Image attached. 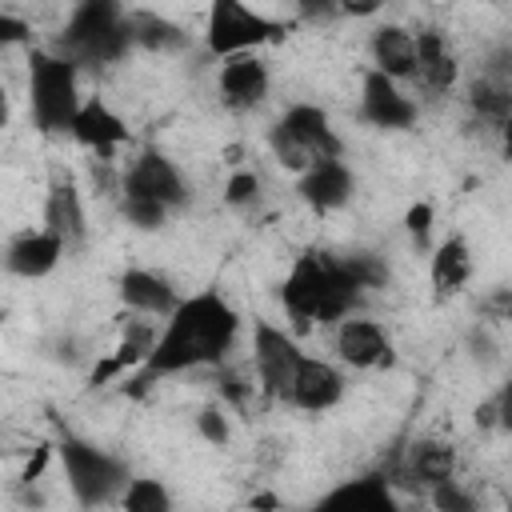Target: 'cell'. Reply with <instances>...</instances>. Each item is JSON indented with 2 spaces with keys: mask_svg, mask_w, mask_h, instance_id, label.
<instances>
[{
  "mask_svg": "<svg viewBox=\"0 0 512 512\" xmlns=\"http://www.w3.org/2000/svg\"><path fill=\"white\" fill-rule=\"evenodd\" d=\"M472 276V248L464 236H448L432 248L428 256V280H432V292L436 296H452L468 284Z\"/></svg>",
  "mask_w": 512,
  "mask_h": 512,
  "instance_id": "20",
  "label": "cell"
},
{
  "mask_svg": "<svg viewBox=\"0 0 512 512\" xmlns=\"http://www.w3.org/2000/svg\"><path fill=\"white\" fill-rule=\"evenodd\" d=\"M368 56L372 68L388 80H416V32H408L404 24H376L368 36Z\"/></svg>",
  "mask_w": 512,
  "mask_h": 512,
  "instance_id": "17",
  "label": "cell"
},
{
  "mask_svg": "<svg viewBox=\"0 0 512 512\" xmlns=\"http://www.w3.org/2000/svg\"><path fill=\"white\" fill-rule=\"evenodd\" d=\"M120 196H148L168 208H180V204H188V180L172 156H164L160 148H140L132 156V164L124 168Z\"/></svg>",
  "mask_w": 512,
  "mask_h": 512,
  "instance_id": "7",
  "label": "cell"
},
{
  "mask_svg": "<svg viewBox=\"0 0 512 512\" xmlns=\"http://www.w3.org/2000/svg\"><path fill=\"white\" fill-rule=\"evenodd\" d=\"M268 148H272V156H276V164H280V168L296 172V180L316 164V156H312V152H308V148H304V144H300V140H296L280 120L268 128Z\"/></svg>",
  "mask_w": 512,
  "mask_h": 512,
  "instance_id": "26",
  "label": "cell"
},
{
  "mask_svg": "<svg viewBox=\"0 0 512 512\" xmlns=\"http://www.w3.org/2000/svg\"><path fill=\"white\" fill-rule=\"evenodd\" d=\"M64 252H68V244L56 232H48V228H24V232H16L8 240L4 268L12 276H20V280H40V276H48L60 264Z\"/></svg>",
  "mask_w": 512,
  "mask_h": 512,
  "instance_id": "14",
  "label": "cell"
},
{
  "mask_svg": "<svg viewBox=\"0 0 512 512\" xmlns=\"http://www.w3.org/2000/svg\"><path fill=\"white\" fill-rule=\"evenodd\" d=\"M432 224H436V208H432L428 200L408 204V212H404V232H408V240H412L420 252L432 248Z\"/></svg>",
  "mask_w": 512,
  "mask_h": 512,
  "instance_id": "28",
  "label": "cell"
},
{
  "mask_svg": "<svg viewBox=\"0 0 512 512\" xmlns=\"http://www.w3.org/2000/svg\"><path fill=\"white\" fill-rule=\"evenodd\" d=\"M44 228H48V232H56L68 248L84 244V236H88V220H84L80 188H76L72 172H64V168H52V172H48V192H44Z\"/></svg>",
  "mask_w": 512,
  "mask_h": 512,
  "instance_id": "12",
  "label": "cell"
},
{
  "mask_svg": "<svg viewBox=\"0 0 512 512\" xmlns=\"http://www.w3.org/2000/svg\"><path fill=\"white\" fill-rule=\"evenodd\" d=\"M500 152H504V160H512V116L500 124Z\"/></svg>",
  "mask_w": 512,
  "mask_h": 512,
  "instance_id": "36",
  "label": "cell"
},
{
  "mask_svg": "<svg viewBox=\"0 0 512 512\" xmlns=\"http://www.w3.org/2000/svg\"><path fill=\"white\" fill-rule=\"evenodd\" d=\"M404 472L424 492L436 488V484H448V480H456V448L448 440H416L408 448Z\"/></svg>",
  "mask_w": 512,
  "mask_h": 512,
  "instance_id": "21",
  "label": "cell"
},
{
  "mask_svg": "<svg viewBox=\"0 0 512 512\" xmlns=\"http://www.w3.org/2000/svg\"><path fill=\"white\" fill-rule=\"evenodd\" d=\"M52 456H56V444H48V440H40V444H36V452L28 456V464H24V472H20V480H24V484H36V480L44 476V468L52 464Z\"/></svg>",
  "mask_w": 512,
  "mask_h": 512,
  "instance_id": "33",
  "label": "cell"
},
{
  "mask_svg": "<svg viewBox=\"0 0 512 512\" xmlns=\"http://www.w3.org/2000/svg\"><path fill=\"white\" fill-rule=\"evenodd\" d=\"M120 512H172V492L156 476H136L120 496Z\"/></svg>",
  "mask_w": 512,
  "mask_h": 512,
  "instance_id": "25",
  "label": "cell"
},
{
  "mask_svg": "<svg viewBox=\"0 0 512 512\" xmlns=\"http://www.w3.org/2000/svg\"><path fill=\"white\" fill-rule=\"evenodd\" d=\"M332 348H336L340 364L360 368V372L392 364V336L372 316H344L336 324V332H332Z\"/></svg>",
  "mask_w": 512,
  "mask_h": 512,
  "instance_id": "8",
  "label": "cell"
},
{
  "mask_svg": "<svg viewBox=\"0 0 512 512\" xmlns=\"http://www.w3.org/2000/svg\"><path fill=\"white\" fill-rule=\"evenodd\" d=\"M340 400H344V372L332 360L304 352V360L296 368V380H292L288 404L300 408V412H328Z\"/></svg>",
  "mask_w": 512,
  "mask_h": 512,
  "instance_id": "13",
  "label": "cell"
},
{
  "mask_svg": "<svg viewBox=\"0 0 512 512\" xmlns=\"http://www.w3.org/2000/svg\"><path fill=\"white\" fill-rule=\"evenodd\" d=\"M120 212H124V220L132 224V228H140V232H160L164 224H168V204H160V200H148V196H120Z\"/></svg>",
  "mask_w": 512,
  "mask_h": 512,
  "instance_id": "27",
  "label": "cell"
},
{
  "mask_svg": "<svg viewBox=\"0 0 512 512\" xmlns=\"http://www.w3.org/2000/svg\"><path fill=\"white\" fill-rule=\"evenodd\" d=\"M296 192H300V200H304L308 208H316V212H336V208H344V204L352 200L356 176H352V168L344 164V156H340V160H316V164L296 180Z\"/></svg>",
  "mask_w": 512,
  "mask_h": 512,
  "instance_id": "16",
  "label": "cell"
},
{
  "mask_svg": "<svg viewBox=\"0 0 512 512\" xmlns=\"http://www.w3.org/2000/svg\"><path fill=\"white\" fill-rule=\"evenodd\" d=\"M504 316H508V324H512V296H508V304H504Z\"/></svg>",
  "mask_w": 512,
  "mask_h": 512,
  "instance_id": "37",
  "label": "cell"
},
{
  "mask_svg": "<svg viewBox=\"0 0 512 512\" xmlns=\"http://www.w3.org/2000/svg\"><path fill=\"white\" fill-rule=\"evenodd\" d=\"M316 512H400L384 480H352L336 488Z\"/></svg>",
  "mask_w": 512,
  "mask_h": 512,
  "instance_id": "22",
  "label": "cell"
},
{
  "mask_svg": "<svg viewBox=\"0 0 512 512\" xmlns=\"http://www.w3.org/2000/svg\"><path fill=\"white\" fill-rule=\"evenodd\" d=\"M0 44H4V48H8V44H28V48H32V24L20 20L12 8L0 12Z\"/></svg>",
  "mask_w": 512,
  "mask_h": 512,
  "instance_id": "32",
  "label": "cell"
},
{
  "mask_svg": "<svg viewBox=\"0 0 512 512\" xmlns=\"http://www.w3.org/2000/svg\"><path fill=\"white\" fill-rule=\"evenodd\" d=\"M476 428H484V432H488V428H496V400H492V396L476 408Z\"/></svg>",
  "mask_w": 512,
  "mask_h": 512,
  "instance_id": "35",
  "label": "cell"
},
{
  "mask_svg": "<svg viewBox=\"0 0 512 512\" xmlns=\"http://www.w3.org/2000/svg\"><path fill=\"white\" fill-rule=\"evenodd\" d=\"M128 28H132V44H140L148 52H176L188 44V32L172 20H164L160 12H128Z\"/></svg>",
  "mask_w": 512,
  "mask_h": 512,
  "instance_id": "23",
  "label": "cell"
},
{
  "mask_svg": "<svg viewBox=\"0 0 512 512\" xmlns=\"http://www.w3.org/2000/svg\"><path fill=\"white\" fill-rule=\"evenodd\" d=\"M288 32V24L272 20L268 12H256L240 0H216L208 4L204 16V48L216 60H232V56H248L264 44H280Z\"/></svg>",
  "mask_w": 512,
  "mask_h": 512,
  "instance_id": "5",
  "label": "cell"
},
{
  "mask_svg": "<svg viewBox=\"0 0 512 512\" xmlns=\"http://www.w3.org/2000/svg\"><path fill=\"white\" fill-rule=\"evenodd\" d=\"M196 432H200V440H208L212 448H224V444L232 440V420H228L224 404L200 408V412H196Z\"/></svg>",
  "mask_w": 512,
  "mask_h": 512,
  "instance_id": "29",
  "label": "cell"
},
{
  "mask_svg": "<svg viewBox=\"0 0 512 512\" xmlns=\"http://www.w3.org/2000/svg\"><path fill=\"white\" fill-rule=\"evenodd\" d=\"M492 400H496V428L500 432H512V380H504Z\"/></svg>",
  "mask_w": 512,
  "mask_h": 512,
  "instance_id": "34",
  "label": "cell"
},
{
  "mask_svg": "<svg viewBox=\"0 0 512 512\" xmlns=\"http://www.w3.org/2000/svg\"><path fill=\"white\" fill-rule=\"evenodd\" d=\"M68 136H72L80 148H88L92 156H100V160H112L116 148L132 144V128H128V120H124L104 96H96V92L84 96V104H80V112H76Z\"/></svg>",
  "mask_w": 512,
  "mask_h": 512,
  "instance_id": "9",
  "label": "cell"
},
{
  "mask_svg": "<svg viewBox=\"0 0 512 512\" xmlns=\"http://www.w3.org/2000/svg\"><path fill=\"white\" fill-rule=\"evenodd\" d=\"M508 512H512V508H508Z\"/></svg>",
  "mask_w": 512,
  "mask_h": 512,
  "instance_id": "38",
  "label": "cell"
},
{
  "mask_svg": "<svg viewBox=\"0 0 512 512\" xmlns=\"http://www.w3.org/2000/svg\"><path fill=\"white\" fill-rule=\"evenodd\" d=\"M304 352L272 320H252V376L268 400H288Z\"/></svg>",
  "mask_w": 512,
  "mask_h": 512,
  "instance_id": "6",
  "label": "cell"
},
{
  "mask_svg": "<svg viewBox=\"0 0 512 512\" xmlns=\"http://www.w3.org/2000/svg\"><path fill=\"white\" fill-rule=\"evenodd\" d=\"M360 284L356 276L348 272L344 260H328L320 252H304L296 256L284 288H280V300H284V312L304 328V324H340L344 316H352V304L360 300Z\"/></svg>",
  "mask_w": 512,
  "mask_h": 512,
  "instance_id": "2",
  "label": "cell"
},
{
  "mask_svg": "<svg viewBox=\"0 0 512 512\" xmlns=\"http://www.w3.org/2000/svg\"><path fill=\"white\" fill-rule=\"evenodd\" d=\"M56 460L64 464L68 492L76 496L80 508H104L108 500L124 496V488H128V468L84 436L64 432L56 440Z\"/></svg>",
  "mask_w": 512,
  "mask_h": 512,
  "instance_id": "4",
  "label": "cell"
},
{
  "mask_svg": "<svg viewBox=\"0 0 512 512\" xmlns=\"http://www.w3.org/2000/svg\"><path fill=\"white\" fill-rule=\"evenodd\" d=\"M240 336V312L224 300V292L204 288L180 300V308L164 320L160 340L140 368V380L176 376L192 368H220Z\"/></svg>",
  "mask_w": 512,
  "mask_h": 512,
  "instance_id": "1",
  "label": "cell"
},
{
  "mask_svg": "<svg viewBox=\"0 0 512 512\" xmlns=\"http://www.w3.org/2000/svg\"><path fill=\"white\" fill-rule=\"evenodd\" d=\"M456 80H460V60L452 56L444 32H436V28L416 32V80L412 84L432 96H444L456 88Z\"/></svg>",
  "mask_w": 512,
  "mask_h": 512,
  "instance_id": "18",
  "label": "cell"
},
{
  "mask_svg": "<svg viewBox=\"0 0 512 512\" xmlns=\"http://www.w3.org/2000/svg\"><path fill=\"white\" fill-rule=\"evenodd\" d=\"M256 200H260V176L248 172V168H236L224 180V204L228 208H252Z\"/></svg>",
  "mask_w": 512,
  "mask_h": 512,
  "instance_id": "30",
  "label": "cell"
},
{
  "mask_svg": "<svg viewBox=\"0 0 512 512\" xmlns=\"http://www.w3.org/2000/svg\"><path fill=\"white\" fill-rule=\"evenodd\" d=\"M116 296H120V304H124L132 316H160V320H168V316L180 308V300H184V296H176V288H172L160 272H148V268H128V272H120Z\"/></svg>",
  "mask_w": 512,
  "mask_h": 512,
  "instance_id": "15",
  "label": "cell"
},
{
  "mask_svg": "<svg viewBox=\"0 0 512 512\" xmlns=\"http://www.w3.org/2000/svg\"><path fill=\"white\" fill-rule=\"evenodd\" d=\"M416 112H420L416 100L384 72L368 68L360 76V120H368L372 128H408Z\"/></svg>",
  "mask_w": 512,
  "mask_h": 512,
  "instance_id": "11",
  "label": "cell"
},
{
  "mask_svg": "<svg viewBox=\"0 0 512 512\" xmlns=\"http://www.w3.org/2000/svg\"><path fill=\"white\" fill-rule=\"evenodd\" d=\"M428 504H432V512H476L472 492H468V488H460L456 480L428 488Z\"/></svg>",
  "mask_w": 512,
  "mask_h": 512,
  "instance_id": "31",
  "label": "cell"
},
{
  "mask_svg": "<svg viewBox=\"0 0 512 512\" xmlns=\"http://www.w3.org/2000/svg\"><path fill=\"white\" fill-rule=\"evenodd\" d=\"M268 88H272V68H268V60H264L260 52L220 60L216 92H220L224 108H232V112H252L256 104H264Z\"/></svg>",
  "mask_w": 512,
  "mask_h": 512,
  "instance_id": "10",
  "label": "cell"
},
{
  "mask_svg": "<svg viewBox=\"0 0 512 512\" xmlns=\"http://www.w3.org/2000/svg\"><path fill=\"white\" fill-rule=\"evenodd\" d=\"M280 124H284L316 160H340V156H344V144H340V136H336V128H332V120H328V112H324L320 104H292V108H284Z\"/></svg>",
  "mask_w": 512,
  "mask_h": 512,
  "instance_id": "19",
  "label": "cell"
},
{
  "mask_svg": "<svg viewBox=\"0 0 512 512\" xmlns=\"http://www.w3.org/2000/svg\"><path fill=\"white\" fill-rule=\"evenodd\" d=\"M80 104V64L56 48H28V112L36 132H72Z\"/></svg>",
  "mask_w": 512,
  "mask_h": 512,
  "instance_id": "3",
  "label": "cell"
},
{
  "mask_svg": "<svg viewBox=\"0 0 512 512\" xmlns=\"http://www.w3.org/2000/svg\"><path fill=\"white\" fill-rule=\"evenodd\" d=\"M468 104H472V112H476L484 124H492V128L500 132V124L512 116V88H504V84L480 76V80L468 88Z\"/></svg>",
  "mask_w": 512,
  "mask_h": 512,
  "instance_id": "24",
  "label": "cell"
}]
</instances>
